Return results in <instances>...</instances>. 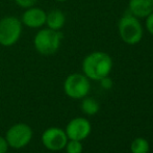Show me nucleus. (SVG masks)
I'll use <instances>...</instances> for the list:
<instances>
[{"label": "nucleus", "mask_w": 153, "mask_h": 153, "mask_svg": "<svg viewBox=\"0 0 153 153\" xmlns=\"http://www.w3.org/2000/svg\"><path fill=\"white\" fill-rule=\"evenodd\" d=\"M82 72L89 79L100 80L111 72L114 62L111 55L103 51H93L82 61Z\"/></svg>", "instance_id": "f257e3e1"}, {"label": "nucleus", "mask_w": 153, "mask_h": 153, "mask_svg": "<svg viewBox=\"0 0 153 153\" xmlns=\"http://www.w3.org/2000/svg\"><path fill=\"white\" fill-rule=\"evenodd\" d=\"M62 38L64 36L61 31L52 30L48 27H42L33 36V47L41 55H53L61 48Z\"/></svg>", "instance_id": "f03ea898"}, {"label": "nucleus", "mask_w": 153, "mask_h": 153, "mask_svg": "<svg viewBox=\"0 0 153 153\" xmlns=\"http://www.w3.org/2000/svg\"><path fill=\"white\" fill-rule=\"evenodd\" d=\"M118 31L121 40L127 45H137L143 39L144 29L139 18L125 13L118 23Z\"/></svg>", "instance_id": "7ed1b4c3"}, {"label": "nucleus", "mask_w": 153, "mask_h": 153, "mask_svg": "<svg viewBox=\"0 0 153 153\" xmlns=\"http://www.w3.org/2000/svg\"><path fill=\"white\" fill-rule=\"evenodd\" d=\"M23 24L15 16H5L0 19V45L3 47L15 46L21 39Z\"/></svg>", "instance_id": "20e7f679"}, {"label": "nucleus", "mask_w": 153, "mask_h": 153, "mask_svg": "<svg viewBox=\"0 0 153 153\" xmlns=\"http://www.w3.org/2000/svg\"><path fill=\"white\" fill-rule=\"evenodd\" d=\"M91 89L90 79L81 73H72L64 81V92L72 99H82Z\"/></svg>", "instance_id": "39448f33"}, {"label": "nucleus", "mask_w": 153, "mask_h": 153, "mask_svg": "<svg viewBox=\"0 0 153 153\" xmlns=\"http://www.w3.org/2000/svg\"><path fill=\"white\" fill-rule=\"evenodd\" d=\"M5 139L13 149H22L30 143L32 139V129L24 123L15 124L6 131Z\"/></svg>", "instance_id": "423d86ee"}, {"label": "nucleus", "mask_w": 153, "mask_h": 153, "mask_svg": "<svg viewBox=\"0 0 153 153\" xmlns=\"http://www.w3.org/2000/svg\"><path fill=\"white\" fill-rule=\"evenodd\" d=\"M68 140L66 131L59 127H50L42 134L43 145L50 151H59L65 149Z\"/></svg>", "instance_id": "0eeeda50"}, {"label": "nucleus", "mask_w": 153, "mask_h": 153, "mask_svg": "<svg viewBox=\"0 0 153 153\" xmlns=\"http://www.w3.org/2000/svg\"><path fill=\"white\" fill-rule=\"evenodd\" d=\"M92 130L91 123L85 118H74L68 123L66 127V134L69 140L83 141L90 135Z\"/></svg>", "instance_id": "6e6552de"}, {"label": "nucleus", "mask_w": 153, "mask_h": 153, "mask_svg": "<svg viewBox=\"0 0 153 153\" xmlns=\"http://www.w3.org/2000/svg\"><path fill=\"white\" fill-rule=\"evenodd\" d=\"M21 22L23 26L30 29H40L45 26L46 23V12L38 6L25 8L21 16Z\"/></svg>", "instance_id": "1a4fd4ad"}, {"label": "nucleus", "mask_w": 153, "mask_h": 153, "mask_svg": "<svg viewBox=\"0 0 153 153\" xmlns=\"http://www.w3.org/2000/svg\"><path fill=\"white\" fill-rule=\"evenodd\" d=\"M128 12L137 18H146L153 12V0H129Z\"/></svg>", "instance_id": "9d476101"}, {"label": "nucleus", "mask_w": 153, "mask_h": 153, "mask_svg": "<svg viewBox=\"0 0 153 153\" xmlns=\"http://www.w3.org/2000/svg\"><path fill=\"white\" fill-rule=\"evenodd\" d=\"M65 24H66V15L61 10L54 8L46 13V23H45L46 27L52 30L61 31Z\"/></svg>", "instance_id": "9b49d317"}, {"label": "nucleus", "mask_w": 153, "mask_h": 153, "mask_svg": "<svg viewBox=\"0 0 153 153\" xmlns=\"http://www.w3.org/2000/svg\"><path fill=\"white\" fill-rule=\"evenodd\" d=\"M99 103L93 98H82L81 102V109L85 114L89 116H94L99 111Z\"/></svg>", "instance_id": "f8f14e48"}, {"label": "nucleus", "mask_w": 153, "mask_h": 153, "mask_svg": "<svg viewBox=\"0 0 153 153\" xmlns=\"http://www.w3.org/2000/svg\"><path fill=\"white\" fill-rule=\"evenodd\" d=\"M132 153H148L149 151V143L143 137H137L132 141L130 146Z\"/></svg>", "instance_id": "ddd939ff"}, {"label": "nucleus", "mask_w": 153, "mask_h": 153, "mask_svg": "<svg viewBox=\"0 0 153 153\" xmlns=\"http://www.w3.org/2000/svg\"><path fill=\"white\" fill-rule=\"evenodd\" d=\"M65 149L67 153H82V144L76 140H68Z\"/></svg>", "instance_id": "4468645a"}, {"label": "nucleus", "mask_w": 153, "mask_h": 153, "mask_svg": "<svg viewBox=\"0 0 153 153\" xmlns=\"http://www.w3.org/2000/svg\"><path fill=\"white\" fill-rule=\"evenodd\" d=\"M38 2V0H15V3L21 8H28L34 6Z\"/></svg>", "instance_id": "2eb2a0df"}, {"label": "nucleus", "mask_w": 153, "mask_h": 153, "mask_svg": "<svg viewBox=\"0 0 153 153\" xmlns=\"http://www.w3.org/2000/svg\"><path fill=\"white\" fill-rule=\"evenodd\" d=\"M145 26H146L147 31L153 36V12L150 15H148V16L146 17Z\"/></svg>", "instance_id": "dca6fc26"}, {"label": "nucleus", "mask_w": 153, "mask_h": 153, "mask_svg": "<svg viewBox=\"0 0 153 153\" xmlns=\"http://www.w3.org/2000/svg\"><path fill=\"white\" fill-rule=\"evenodd\" d=\"M100 85H101V87L103 88V89H105V90H109V89H111V87H113V80H111V78H109L108 76H106V77H103L102 79H100Z\"/></svg>", "instance_id": "f3484780"}, {"label": "nucleus", "mask_w": 153, "mask_h": 153, "mask_svg": "<svg viewBox=\"0 0 153 153\" xmlns=\"http://www.w3.org/2000/svg\"><path fill=\"white\" fill-rule=\"evenodd\" d=\"M8 148H10V146H8L6 139L0 135V153H6Z\"/></svg>", "instance_id": "a211bd4d"}, {"label": "nucleus", "mask_w": 153, "mask_h": 153, "mask_svg": "<svg viewBox=\"0 0 153 153\" xmlns=\"http://www.w3.org/2000/svg\"><path fill=\"white\" fill-rule=\"evenodd\" d=\"M56 2H66L67 0H55Z\"/></svg>", "instance_id": "6ab92c4d"}]
</instances>
